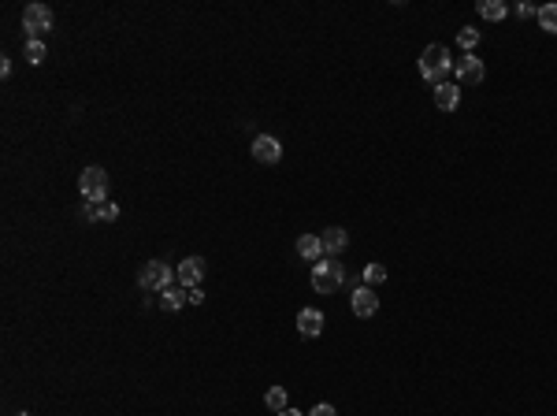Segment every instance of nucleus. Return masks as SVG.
<instances>
[{"mask_svg":"<svg viewBox=\"0 0 557 416\" xmlns=\"http://www.w3.org/2000/svg\"><path fill=\"white\" fill-rule=\"evenodd\" d=\"M450 48L446 45H428L420 53V75L431 82V86H442V82H446V75H450Z\"/></svg>","mask_w":557,"mask_h":416,"instance_id":"obj_1","label":"nucleus"},{"mask_svg":"<svg viewBox=\"0 0 557 416\" xmlns=\"http://www.w3.org/2000/svg\"><path fill=\"white\" fill-rule=\"evenodd\" d=\"M342 282H346V264H342L338 257L316 260V268H313V287H316L320 294H335Z\"/></svg>","mask_w":557,"mask_h":416,"instance_id":"obj_2","label":"nucleus"},{"mask_svg":"<svg viewBox=\"0 0 557 416\" xmlns=\"http://www.w3.org/2000/svg\"><path fill=\"white\" fill-rule=\"evenodd\" d=\"M78 190H82V197H86L90 205H104L108 201V171L104 168H82V175H78Z\"/></svg>","mask_w":557,"mask_h":416,"instance_id":"obj_3","label":"nucleus"},{"mask_svg":"<svg viewBox=\"0 0 557 416\" xmlns=\"http://www.w3.org/2000/svg\"><path fill=\"white\" fill-rule=\"evenodd\" d=\"M171 279H175V268L168 260H145L141 264V272H138V287L141 290H168L171 287Z\"/></svg>","mask_w":557,"mask_h":416,"instance_id":"obj_4","label":"nucleus"},{"mask_svg":"<svg viewBox=\"0 0 557 416\" xmlns=\"http://www.w3.org/2000/svg\"><path fill=\"white\" fill-rule=\"evenodd\" d=\"M23 30L30 34V41H41L53 30V8L45 4H26L23 8Z\"/></svg>","mask_w":557,"mask_h":416,"instance_id":"obj_5","label":"nucleus"},{"mask_svg":"<svg viewBox=\"0 0 557 416\" xmlns=\"http://www.w3.org/2000/svg\"><path fill=\"white\" fill-rule=\"evenodd\" d=\"M350 305H353V316H360V320H368V316H375V312H379V294H375L372 287H364V282H360V287L350 294Z\"/></svg>","mask_w":557,"mask_h":416,"instance_id":"obj_6","label":"nucleus"},{"mask_svg":"<svg viewBox=\"0 0 557 416\" xmlns=\"http://www.w3.org/2000/svg\"><path fill=\"white\" fill-rule=\"evenodd\" d=\"M453 71H457V78H461V82H468V86H480V82L487 78L483 60H480V56H472V53H465L461 60H457V63H453Z\"/></svg>","mask_w":557,"mask_h":416,"instance_id":"obj_7","label":"nucleus"},{"mask_svg":"<svg viewBox=\"0 0 557 416\" xmlns=\"http://www.w3.org/2000/svg\"><path fill=\"white\" fill-rule=\"evenodd\" d=\"M175 279L183 282L186 290H193V287H201V279H205V260L201 257H186L183 264L175 268Z\"/></svg>","mask_w":557,"mask_h":416,"instance_id":"obj_8","label":"nucleus"},{"mask_svg":"<svg viewBox=\"0 0 557 416\" xmlns=\"http://www.w3.org/2000/svg\"><path fill=\"white\" fill-rule=\"evenodd\" d=\"M253 160H260V164H278V160H283V145H278V138L256 134L253 138Z\"/></svg>","mask_w":557,"mask_h":416,"instance_id":"obj_9","label":"nucleus"},{"mask_svg":"<svg viewBox=\"0 0 557 416\" xmlns=\"http://www.w3.org/2000/svg\"><path fill=\"white\" fill-rule=\"evenodd\" d=\"M298 331H301V338H320V331H323V312H320V309H301V312H298Z\"/></svg>","mask_w":557,"mask_h":416,"instance_id":"obj_10","label":"nucleus"},{"mask_svg":"<svg viewBox=\"0 0 557 416\" xmlns=\"http://www.w3.org/2000/svg\"><path fill=\"white\" fill-rule=\"evenodd\" d=\"M435 105H438V112H457V105H461V86H457V82L435 86Z\"/></svg>","mask_w":557,"mask_h":416,"instance_id":"obj_11","label":"nucleus"},{"mask_svg":"<svg viewBox=\"0 0 557 416\" xmlns=\"http://www.w3.org/2000/svg\"><path fill=\"white\" fill-rule=\"evenodd\" d=\"M320 242H323V253H327V257H338V253H346L350 235H346L342 227H327L323 235H320Z\"/></svg>","mask_w":557,"mask_h":416,"instance_id":"obj_12","label":"nucleus"},{"mask_svg":"<svg viewBox=\"0 0 557 416\" xmlns=\"http://www.w3.org/2000/svg\"><path fill=\"white\" fill-rule=\"evenodd\" d=\"M116 215H119V205H116V201H104V205H90V208H82V220H90V223H97V220L112 223Z\"/></svg>","mask_w":557,"mask_h":416,"instance_id":"obj_13","label":"nucleus"},{"mask_svg":"<svg viewBox=\"0 0 557 416\" xmlns=\"http://www.w3.org/2000/svg\"><path fill=\"white\" fill-rule=\"evenodd\" d=\"M298 257H305V260H323V242H320V235H301L298 238Z\"/></svg>","mask_w":557,"mask_h":416,"instance_id":"obj_14","label":"nucleus"},{"mask_svg":"<svg viewBox=\"0 0 557 416\" xmlns=\"http://www.w3.org/2000/svg\"><path fill=\"white\" fill-rule=\"evenodd\" d=\"M186 302H190V290H175V287H168V290L160 294V305L168 309V312H178Z\"/></svg>","mask_w":557,"mask_h":416,"instance_id":"obj_15","label":"nucleus"},{"mask_svg":"<svg viewBox=\"0 0 557 416\" xmlns=\"http://www.w3.org/2000/svg\"><path fill=\"white\" fill-rule=\"evenodd\" d=\"M480 15H483V19H490V23H502L505 15H509V8H505L502 0H483V4H480Z\"/></svg>","mask_w":557,"mask_h":416,"instance_id":"obj_16","label":"nucleus"},{"mask_svg":"<svg viewBox=\"0 0 557 416\" xmlns=\"http://www.w3.org/2000/svg\"><path fill=\"white\" fill-rule=\"evenodd\" d=\"M360 282H364V287H372V290L383 287V282H386V268H383V264H368V268L360 272Z\"/></svg>","mask_w":557,"mask_h":416,"instance_id":"obj_17","label":"nucleus"},{"mask_svg":"<svg viewBox=\"0 0 557 416\" xmlns=\"http://www.w3.org/2000/svg\"><path fill=\"white\" fill-rule=\"evenodd\" d=\"M264 405H268L275 416L283 412V409H290V402H286V387H271V390L264 394Z\"/></svg>","mask_w":557,"mask_h":416,"instance_id":"obj_18","label":"nucleus"},{"mask_svg":"<svg viewBox=\"0 0 557 416\" xmlns=\"http://www.w3.org/2000/svg\"><path fill=\"white\" fill-rule=\"evenodd\" d=\"M535 19H539V26H543L546 34H557V4H543Z\"/></svg>","mask_w":557,"mask_h":416,"instance_id":"obj_19","label":"nucleus"},{"mask_svg":"<svg viewBox=\"0 0 557 416\" xmlns=\"http://www.w3.org/2000/svg\"><path fill=\"white\" fill-rule=\"evenodd\" d=\"M457 45H461L465 53H472V48L480 45V30H476V26H465V30H457Z\"/></svg>","mask_w":557,"mask_h":416,"instance_id":"obj_20","label":"nucleus"},{"mask_svg":"<svg viewBox=\"0 0 557 416\" xmlns=\"http://www.w3.org/2000/svg\"><path fill=\"white\" fill-rule=\"evenodd\" d=\"M41 60H45V41H26V63L38 68Z\"/></svg>","mask_w":557,"mask_h":416,"instance_id":"obj_21","label":"nucleus"},{"mask_svg":"<svg viewBox=\"0 0 557 416\" xmlns=\"http://www.w3.org/2000/svg\"><path fill=\"white\" fill-rule=\"evenodd\" d=\"M517 15H520V19H535L539 8H535V4H517Z\"/></svg>","mask_w":557,"mask_h":416,"instance_id":"obj_22","label":"nucleus"},{"mask_svg":"<svg viewBox=\"0 0 557 416\" xmlns=\"http://www.w3.org/2000/svg\"><path fill=\"white\" fill-rule=\"evenodd\" d=\"M308 416H335V405H331V402H320V405H316L313 412H308Z\"/></svg>","mask_w":557,"mask_h":416,"instance_id":"obj_23","label":"nucleus"},{"mask_svg":"<svg viewBox=\"0 0 557 416\" xmlns=\"http://www.w3.org/2000/svg\"><path fill=\"white\" fill-rule=\"evenodd\" d=\"M201 302H205V290L193 287V290H190V305H201Z\"/></svg>","mask_w":557,"mask_h":416,"instance_id":"obj_24","label":"nucleus"},{"mask_svg":"<svg viewBox=\"0 0 557 416\" xmlns=\"http://www.w3.org/2000/svg\"><path fill=\"white\" fill-rule=\"evenodd\" d=\"M278 416H305V412H298V409L290 405V409H283V412H278Z\"/></svg>","mask_w":557,"mask_h":416,"instance_id":"obj_25","label":"nucleus"},{"mask_svg":"<svg viewBox=\"0 0 557 416\" xmlns=\"http://www.w3.org/2000/svg\"><path fill=\"white\" fill-rule=\"evenodd\" d=\"M15 416H30V412H15Z\"/></svg>","mask_w":557,"mask_h":416,"instance_id":"obj_26","label":"nucleus"}]
</instances>
